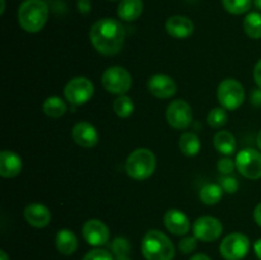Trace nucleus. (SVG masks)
<instances>
[{
	"instance_id": "f257e3e1",
	"label": "nucleus",
	"mask_w": 261,
	"mask_h": 260,
	"mask_svg": "<svg viewBox=\"0 0 261 260\" xmlns=\"http://www.w3.org/2000/svg\"><path fill=\"white\" fill-rule=\"evenodd\" d=\"M89 38L93 47L105 56L120 53L124 46L125 30L120 22L112 18L99 19L92 25Z\"/></svg>"
},
{
	"instance_id": "f03ea898",
	"label": "nucleus",
	"mask_w": 261,
	"mask_h": 260,
	"mask_svg": "<svg viewBox=\"0 0 261 260\" xmlns=\"http://www.w3.org/2000/svg\"><path fill=\"white\" fill-rule=\"evenodd\" d=\"M48 18V7L43 0H25L18 9V22L30 33H36L45 27Z\"/></svg>"
},
{
	"instance_id": "7ed1b4c3",
	"label": "nucleus",
	"mask_w": 261,
	"mask_h": 260,
	"mask_svg": "<svg viewBox=\"0 0 261 260\" xmlns=\"http://www.w3.org/2000/svg\"><path fill=\"white\" fill-rule=\"evenodd\" d=\"M142 252L147 260H173L175 246L163 232L152 229L143 237Z\"/></svg>"
},
{
	"instance_id": "20e7f679",
	"label": "nucleus",
	"mask_w": 261,
	"mask_h": 260,
	"mask_svg": "<svg viewBox=\"0 0 261 260\" xmlns=\"http://www.w3.org/2000/svg\"><path fill=\"white\" fill-rule=\"evenodd\" d=\"M155 155L147 148H139L130 153L126 160L127 175L137 181H143L149 178L155 170Z\"/></svg>"
},
{
	"instance_id": "39448f33",
	"label": "nucleus",
	"mask_w": 261,
	"mask_h": 260,
	"mask_svg": "<svg viewBox=\"0 0 261 260\" xmlns=\"http://www.w3.org/2000/svg\"><path fill=\"white\" fill-rule=\"evenodd\" d=\"M217 96H218V101L223 109L233 111L244 103V86L236 79H224L219 83L218 89H217Z\"/></svg>"
},
{
	"instance_id": "423d86ee",
	"label": "nucleus",
	"mask_w": 261,
	"mask_h": 260,
	"mask_svg": "<svg viewBox=\"0 0 261 260\" xmlns=\"http://www.w3.org/2000/svg\"><path fill=\"white\" fill-rule=\"evenodd\" d=\"M132 75L122 66H111L102 74V86L110 93L125 94L132 88Z\"/></svg>"
},
{
	"instance_id": "0eeeda50",
	"label": "nucleus",
	"mask_w": 261,
	"mask_h": 260,
	"mask_svg": "<svg viewBox=\"0 0 261 260\" xmlns=\"http://www.w3.org/2000/svg\"><path fill=\"white\" fill-rule=\"evenodd\" d=\"M249 250V237L240 232L227 235L219 247L221 255L226 260H242L247 255Z\"/></svg>"
},
{
	"instance_id": "6e6552de",
	"label": "nucleus",
	"mask_w": 261,
	"mask_h": 260,
	"mask_svg": "<svg viewBox=\"0 0 261 260\" xmlns=\"http://www.w3.org/2000/svg\"><path fill=\"white\" fill-rule=\"evenodd\" d=\"M94 93V87L89 79L84 76H76L68 82L64 89L66 99L74 106H81L87 103Z\"/></svg>"
},
{
	"instance_id": "1a4fd4ad",
	"label": "nucleus",
	"mask_w": 261,
	"mask_h": 260,
	"mask_svg": "<svg viewBox=\"0 0 261 260\" xmlns=\"http://www.w3.org/2000/svg\"><path fill=\"white\" fill-rule=\"evenodd\" d=\"M236 167L249 180L261 178V153L252 148L242 149L236 157Z\"/></svg>"
},
{
	"instance_id": "9d476101",
	"label": "nucleus",
	"mask_w": 261,
	"mask_h": 260,
	"mask_svg": "<svg viewBox=\"0 0 261 260\" xmlns=\"http://www.w3.org/2000/svg\"><path fill=\"white\" fill-rule=\"evenodd\" d=\"M166 117H167L168 124L173 129H188L193 122V110H191L190 105L184 99H176V101L171 102L170 106L167 107Z\"/></svg>"
},
{
	"instance_id": "9b49d317",
	"label": "nucleus",
	"mask_w": 261,
	"mask_h": 260,
	"mask_svg": "<svg viewBox=\"0 0 261 260\" xmlns=\"http://www.w3.org/2000/svg\"><path fill=\"white\" fill-rule=\"evenodd\" d=\"M194 236L204 242H212L218 239L223 232V226L218 218L204 216L194 222Z\"/></svg>"
},
{
	"instance_id": "f8f14e48",
	"label": "nucleus",
	"mask_w": 261,
	"mask_h": 260,
	"mask_svg": "<svg viewBox=\"0 0 261 260\" xmlns=\"http://www.w3.org/2000/svg\"><path fill=\"white\" fill-rule=\"evenodd\" d=\"M84 240L92 246H102L110 239V231L106 224L99 219H89L82 228Z\"/></svg>"
},
{
	"instance_id": "ddd939ff",
	"label": "nucleus",
	"mask_w": 261,
	"mask_h": 260,
	"mask_svg": "<svg viewBox=\"0 0 261 260\" xmlns=\"http://www.w3.org/2000/svg\"><path fill=\"white\" fill-rule=\"evenodd\" d=\"M148 89L157 98L166 99L173 97L177 91V86L171 76L165 74H155L148 81Z\"/></svg>"
},
{
	"instance_id": "4468645a",
	"label": "nucleus",
	"mask_w": 261,
	"mask_h": 260,
	"mask_svg": "<svg viewBox=\"0 0 261 260\" xmlns=\"http://www.w3.org/2000/svg\"><path fill=\"white\" fill-rule=\"evenodd\" d=\"M74 142L83 148H92L98 143V133L96 127L86 121L78 122L71 130Z\"/></svg>"
},
{
	"instance_id": "2eb2a0df",
	"label": "nucleus",
	"mask_w": 261,
	"mask_h": 260,
	"mask_svg": "<svg viewBox=\"0 0 261 260\" xmlns=\"http://www.w3.org/2000/svg\"><path fill=\"white\" fill-rule=\"evenodd\" d=\"M166 31L172 37L184 40L193 35L194 23L184 15H173L166 22Z\"/></svg>"
},
{
	"instance_id": "dca6fc26",
	"label": "nucleus",
	"mask_w": 261,
	"mask_h": 260,
	"mask_svg": "<svg viewBox=\"0 0 261 260\" xmlns=\"http://www.w3.org/2000/svg\"><path fill=\"white\" fill-rule=\"evenodd\" d=\"M24 218L31 226L36 228H43L51 222V212L43 204L32 203L25 206Z\"/></svg>"
},
{
	"instance_id": "f3484780",
	"label": "nucleus",
	"mask_w": 261,
	"mask_h": 260,
	"mask_svg": "<svg viewBox=\"0 0 261 260\" xmlns=\"http://www.w3.org/2000/svg\"><path fill=\"white\" fill-rule=\"evenodd\" d=\"M163 221H165L166 228L171 233L177 235V236L188 233L190 229V222H189L188 216L178 209H170L166 212Z\"/></svg>"
},
{
	"instance_id": "a211bd4d",
	"label": "nucleus",
	"mask_w": 261,
	"mask_h": 260,
	"mask_svg": "<svg viewBox=\"0 0 261 260\" xmlns=\"http://www.w3.org/2000/svg\"><path fill=\"white\" fill-rule=\"evenodd\" d=\"M22 171V158L12 150H3L0 153V175L5 178L18 176Z\"/></svg>"
},
{
	"instance_id": "6ab92c4d",
	"label": "nucleus",
	"mask_w": 261,
	"mask_h": 260,
	"mask_svg": "<svg viewBox=\"0 0 261 260\" xmlns=\"http://www.w3.org/2000/svg\"><path fill=\"white\" fill-rule=\"evenodd\" d=\"M56 249L63 255H71L78 249V239L70 229H60L56 235Z\"/></svg>"
},
{
	"instance_id": "aec40b11",
	"label": "nucleus",
	"mask_w": 261,
	"mask_h": 260,
	"mask_svg": "<svg viewBox=\"0 0 261 260\" xmlns=\"http://www.w3.org/2000/svg\"><path fill=\"white\" fill-rule=\"evenodd\" d=\"M143 13V2L142 0H121L117 8V15L122 20L133 22L138 19Z\"/></svg>"
},
{
	"instance_id": "412c9836",
	"label": "nucleus",
	"mask_w": 261,
	"mask_h": 260,
	"mask_svg": "<svg viewBox=\"0 0 261 260\" xmlns=\"http://www.w3.org/2000/svg\"><path fill=\"white\" fill-rule=\"evenodd\" d=\"M213 143L216 149L224 155L233 154L236 150V139H234L233 134L227 130H219L214 135Z\"/></svg>"
},
{
	"instance_id": "4be33fe9",
	"label": "nucleus",
	"mask_w": 261,
	"mask_h": 260,
	"mask_svg": "<svg viewBox=\"0 0 261 260\" xmlns=\"http://www.w3.org/2000/svg\"><path fill=\"white\" fill-rule=\"evenodd\" d=\"M200 140H199L198 135L196 134L186 132L181 135L180 149L185 155H189V157L196 155L199 153V150H200Z\"/></svg>"
},
{
	"instance_id": "5701e85b",
	"label": "nucleus",
	"mask_w": 261,
	"mask_h": 260,
	"mask_svg": "<svg viewBox=\"0 0 261 260\" xmlns=\"http://www.w3.org/2000/svg\"><path fill=\"white\" fill-rule=\"evenodd\" d=\"M43 112L53 119H59L66 112V105L60 97L51 96L43 102Z\"/></svg>"
},
{
	"instance_id": "b1692460",
	"label": "nucleus",
	"mask_w": 261,
	"mask_h": 260,
	"mask_svg": "<svg viewBox=\"0 0 261 260\" xmlns=\"http://www.w3.org/2000/svg\"><path fill=\"white\" fill-rule=\"evenodd\" d=\"M223 195V189L218 184H206L200 190V199L206 205H214L219 203Z\"/></svg>"
},
{
	"instance_id": "393cba45",
	"label": "nucleus",
	"mask_w": 261,
	"mask_h": 260,
	"mask_svg": "<svg viewBox=\"0 0 261 260\" xmlns=\"http://www.w3.org/2000/svg\"><path fill=\"white\" fill-rule=\"evenodd\" d=\"M244 30L245 33L250 38L254 40H260L261 38V14L260 13H250L246 15L244 20Z\"/></svg>"
},
{
	"instance_id": "a878e982",
	"label": "nucleus",
	"mask_w": 261,
	"mask_h": 260,
	"mask_svg": "<svg viewBox=\"0 0 261 260\" xmlns=\"http://www.w3.org/2000/svg\"><path fill=\"white\" fill-rule=\"evenodd\" d=\"M112 107H114L115 114L119 117H124V119L129 117L134 112V103H133L132 98L125 96V94H121V96L117 97L114 101Z\"/></svg>"
},
{
	"instance_id": "bb28decb",
	"label": "nucleus",
	"mask_w": 261,
	"mask_h": 260,
	"mask_svg": "<svg viewBox=\"0 0 261 260\" xmlns=\"http://www.w3.org/2000/svg\"><path fill=\"white\" fill-rule=\"evenodd\" d=\"M223 7L231 14H244L251 8L252 0H222Z\"/></svg>"
},
{
	"instance_id": "cd10ccee",
	"label": "nucleus",
	"mask_w": 261,
	"mask_h": 260,
	"mask_svg": "<svg viewBox=\"0 0 261 260\" xmlns=\"http://www.w3.org/2000/svg\"><path fill=\"white\" fill-rule=\"evenodd\" d=\"M208 124L214 129H221L227 124V112L223 107H214L208 115Z\"/></svg>"
},
{
	"instance_id": "c85d7f7f",
	"label": "nucleus",
	"mask_w": 261,
	"mask_h": 260,
	"mask_svg": "<svg viewBox=\"0 0 261 260\" xmlns=\"http://www.w3.org/2000/svg\"><path fill=\"white\" fill-rule=\"evenodd\" d=\"M112 250L116 254L117 260H129L127 254H129L130 245L126 239H122V237L115 239L114 244H112Z\"/></svg>"
},
{
	"instance_id": "c756f323",
	"label": "nucleus",
	"mask_w": 261,
	"mask_h": 260,
	"mask_svg": "<svg viewBox=\"0 0 261 260\" xmlns=\"http://www.w3.org/2000/svg\"><path fill=\"white\" fill-rule=\"evenodd\" d=\"M219 185L222 186L223 191L228 194H234L239 190V181L232 176H223L219 178Z\"/></svg>"
},
{
	"instance_id": "7c9ffc66",
	"label": "nucleus",
	"mask_w": 261,
	"mask_h": 260,
	"mask_svg": "<svg viewBox=\"0 0 261 260\" xmlns=\"http://www.w3.org/2000/svg\"><path fill=\"white\" fill-rule=\"evenodd\" d=\"M83 260H114V257L107 250L93 249L84 255Z\"/></svg>"
},
{
	"instance_id": "2f4dec72",
	"label": "nucleus",
	"mask_w": 261,
	"mask_h": 260,
	"mask_svg": "<svg viewBox=\"0 0 261 260\" xmlns=\"http://www.w3.org/2000/svg\"><path fill=\"white\" fill-rule=\"evenodd\" d=\"M196 237H185L180 241V251L184 254H190L196 249Z\"/></svg>"
},
{
	"instance_id": "473e14b6",
	"label": "nucleus",
	"mask_w": 261,
	"mask_h": 260,
	"mask_svg": "<svg viewBox=\"0 0 261 260\" xmlns=\"http://www.w3.org/2000/svg\"><path fill=\"white\" fill-rule=\"evenodd\" d=\"M234 168V162L231 158H221L218 161V171L223 175H229Z\"/></svg>"
},
{
	"instance_id": "72a5a7b5",
	"label": "nucleus",
	"mask_w": 261,
	"mask_h": 260,
	"mask_svg": "<svg viewBox=\"0 0 261 260\" xmlns=\"http://www.w3.org/2000/svg\"><path fill=\"white\" fill-rule=\"evenodd\" d=\"M91 0H78V10L81 14H88L91 12Z\"/></svg>"
},
{
	"instance_id": "f704fd0d",
	"label": "nucleus",
	"mask_w": 261,
	"mask_h": 260,
	"mask_svg": "<svg viewBox=\"0 0 261 260\" xmlns=\"http://www.w3.org/2000/svg\"><path fill=\"white\" fill-rule=\"evenodd\" d=\"M251 102H252V105H254V106L261 107V88L252 91Z\"/></svg>"
},
{
	"instance_id": "c9c22d12",
	"label": "nucleus",
	"mask_w": 261,
	"mask_h": 260,
	"mask_svg": "<svg viewBox=\"0 0 261 260\" xmlns=\"http://www.w3.org/2000/svg\"><path fill=\"white\" fill-rule=\"evenodd\" d=\"M254 79H255V82H256L257 87H259V88H261V59H260L259 61H257L256 65H255Z\"/></svg>"
},
{
	"instance_id": "e433bc0d",
	"label": "nucleus",
	"mask_w": 261,
	"mask_h": 260,
	"mask_svg": "<svg viewBox=\"0 0 261 260\" xmlns=\"http://www.w3.org/2000/svg\"><path fill=\"white\" fill-rule=\"evenodd\" d=\"M254 218H255V222H256V223L261 227V203L257 204V206L255 208Z\"/></svg>"
},
{
	"instance_id": "4c0bfd02",
	"label": "nucleus",
	"mask_w": 261,
	"mask_h": 260,
	"mask_svg": "<svg viewBox=\"0 0 261 260\" xmlns=\"http://www.w3.org/2000/svg\"><path fill=\"white\" fill-rule=\"evenodd\" d=\"M255 254L261 260V239L255 242Z\"/></svg>"
},
{
	"instance_id": "58836bf2",
	"label": "nucleus",
	"mask_w": 261,
	"mask_h": 260,
	"mask_svg": "<svg viewBox=\"0 0 261 260\" xmlns=\"http://www.w3.org/2000/svg\"><path fill=\"white\" fill-rule=\"evenodd\" d=\"M190 260H212L208 255H204V254H196L191 257Z\"/></svg>"
},
{
	"instance_id": "ea45409f",
	"label": "nucleus",
	"mask_w": 261,
	"mask_h": 260,
	"mask_svg": "<svg viewBox=\"0 0 261 260\" xmlns=\"http://www.w3.org/2000/svg\"><path fill=\"white\" fill-rule=\"evenodd\" d=\"M0 260H9V257H8V255L5 254V251H0Z\"/></svg>"
},
{
	"instance_id": "a19ab883",
	"label": "nucleus",
	"mask_w": 261,
	"mask_h": 260,
	"mask_svg": "<svg viewBox=\"0 0 261 260\" xmlns=\"http://www.w3.org/2000/svg\"><path fill=\"white\" fill-rule=\"evenodd\" d=\"M257 145H259V148H260V150H261V130H260L259 135H257Z\"/></svg>"
},
{
	"instance_id": "79ce46f5",
	"label": "nucleus",
	"mask_w": 261,
	"mask_h": 260,
	"mask_svg": "<svg viewBox=\"0 0 261 260\" xmlns=\"http://www.w3.org/2000/svg\"><path fill=\"white\" fill-rule=\"evenodd\" d=\"M255 5H256L257 9H261V0H254Z\"/></svg>"
},
{
	"instance_id": "37998d69",
	"label": "nucleus",
	"mask_w": 261,
	"mask_h": 260,
	"mask_svg": "<svg viewBox=\"0 0 261 260\" xmlns=\"http://www.w3.org/2000/svg\"><path fill=\"white\" fill-rule=\"evenodd\" d=\"M4 8H5V0H2V14L4 13Z\"/></svg>"
}]
</instances>
